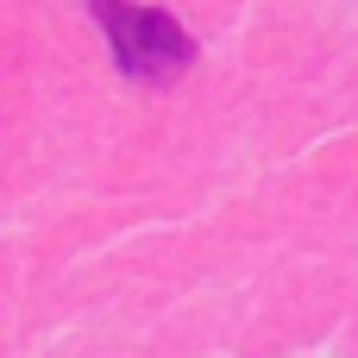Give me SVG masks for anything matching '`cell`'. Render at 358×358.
Returning <instances> with one entry per match:
<instances>
[{"mask_svg": "<svg viewBox=\"0 0 358 358\" xmlns=\"http://www.w3.org/2000/svg\"><path fill=\"white\" fill-rule=\"evenodd\" d=\"M101 31H107V50L113 63L132 76V82H176L189 63H195V38L157 13V6H132V0H88Z\"/></svg>", "mask_w": 358, "mask_h": 358, "instance_id": "cell-1", "label": "cell"}]
</instances>
